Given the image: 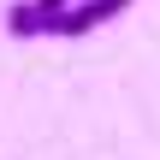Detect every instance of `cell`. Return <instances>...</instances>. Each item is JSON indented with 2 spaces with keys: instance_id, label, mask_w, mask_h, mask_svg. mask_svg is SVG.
I'll return each instance as SVG.
<instances>
[{
  "instance_id": "obj_1",
  "label": "cell",
  "mask_w": 160,
  "mask_h": 160,
  "mask_svg": "<svg viewBox=\"0 0 160 160\" xmlns=\"http://www.w3.org/2000/svg\"><path fill=\"white\" fill-rule=\"evenodd\" d=\"M119 12H131V0H71V6L53 12V36H89Z\"/></svg>"
},
{
  "instance_id": "obj_2",
  "label": "cell",
  "mask_w": 160,
  "mask_h": 160,
  "mask_svg": "<svg viewBox=\"0 0 160 160\" xmlns=\"http://www.w3.org/2000/svg\"><path fill=\"white\" fill-rule=\"evenodd\" d=\"M6 30H12L18 42L53 36V6H48V0H12V6H6Z\"/></svg>"
},
{
  "instance_id": "obj_3",
  "label": "cell",
  "mask_w": 160,
  "mask_h": 160,
  "mask_svg": "<svg viewBox=\"0 0 160 160\" xmlns=\"http://www.w3.org/2000/svg\"><path fill=\"white\" fill-rule=\"evenodd\" d=\"M48 6H53V12H59V6H71V0H48Z\"/></svg>"
}]
</instances>
